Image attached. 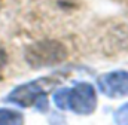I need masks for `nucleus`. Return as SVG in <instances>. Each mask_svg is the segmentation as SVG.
I'll return each mask as SVG.
<instances>
[{
    "label": "nucleus",
    "mask_w": 128,
    "mask_h": 125,
    "mask_svg": "<svg viewBox=\"0 0 128 125\" xmlns=\"http://www.w3.org/2000/svg\"><path fill=\"white\" fill-rule=\"evenodd\" d=\"M61 72L52 74V76H43L39 79H34L32 82L22 84L16 88H14L8 94L6 101L14 103L20 107H28L45 97V94L52 91L61 80Z\"/></svg>",
    "instance_id": "nucleus-2"
},
{
    "label": "nucleus",
    "mask_w": 128,
    "mask_h": 125,
    "mask_svg": "<svg viewBox=\"0 0 128 125\" xmlns=\"http://www.w3.org/2000/svg\"><path fill=\"white\" fill-rule=\"evenodd\" d=\"M66 57V48L57 40H39L26 49V60L34 68L63 62Z\"/></svg>",
    "instance_id": "nucleus-3"
},
{
    "label": "nucleus",
    "mask_w": 128,
    "mask_h": 125,
    "mask_svg": "<svg viewBox=\"0 0 128 125\" xmlns=\"http://www.w3.org/2000/svg\"><path fill=\"white\" fill-rule=\"evenodd\" d=\"M6 61H8V55H6V51L0 46V70L6 66Z\"/></svg>",
    "instance_id": "nucleus-7"
},
{
    "label": "nucleus",
    "mask_w": 128,
    "mask_h": 125,
    "mask_svg": "<svg viewBox=\"0 0 128 125\" xmlns=\"http://www.w3.org/2000/svg\"><path fill=\"white\" fill-rule=\"evenodd\" d=\"M100 92L109 98H121L128 95V72L116 70L101 74L97 80Z\"/></svg>",
    "instance_id": "nucleus-4"
},
{
    "label": "nucleus",
    "mask_w": 128,
    "mask_h": 125,
    "mask_svg": "<svg viewBox=\"0 0 128 125\" xmlns=\"http://www.w3.org/2000/svg\"><path fill=\"white\" fill-rule=\"evenodd\" d=\"M0 125H24V116L12 109H0Z\"/></svg>",
    "instance_id": "nucleus-5"
},
{
    "label": "nucleus",
    "mask_w": 128,
    "mask_h": 125,
    "mask_svg": "<svg viewBox=\"0 0 128 125\" xmlns=\"http://www.w3.org/2000/svg\"><path fill=\"white\" fill-rule=\"evenodd\" d=\"M115 122L116 125H128V103L124 106H121L116 112H115Z\"/></svg>",
    "instance_id": "nucleus-6"
},
{
    "label": "nucleus",
    "mask_w": 128,
    "mask_h": 125,
    "mask_svg": "<svg viewBox=\"0 0 128 125\" xmlns=\"http://www.w3.org/2000/svg\"><path fill=\"white\" fill-rule=\"evenodd\" d=\"M54 103L61 110L70 109L78 115H91L97 107L96 90L88 82H78L73 88H61L54 94Z\"/></svg>",
    "instance_id": "nucleus-1"
}]
</instances>
